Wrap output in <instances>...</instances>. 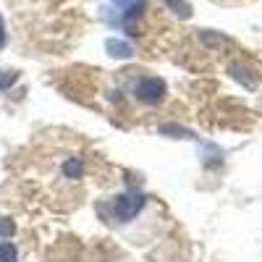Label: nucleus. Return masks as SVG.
<instances>
[{
  "instance_id": "f257e3e1",
  "label": "nucleus",
  "mask_w": 262,
  "mask_h": 262,
  "mask_svg": "<svg viewBox=\"0 0 262 262\" xmlns=\"http://www.w3.org/2000/svg\"><path fill=\"white\" fill-rule=\"evenodd\" d=\"M144 0H107L102 6V18L107 21V27L137 34V18L144 13Z\"/></svg>"
},
{
  "instance_id": "f03ea898",
  "label": "nucleus",
  "mask_w": 262,
  "mask_h": 262,
  "mask_svg": "<svg viewBox=\"0 0 262 262\" xmlns=\"http://www.w3.org/2000/svg\"><path fill=\"white\" fill-rule=\"evenodd\" d=\"M144 207H147V194H142L139 189H126L123 194H116L111 200L107 215H111L113 223H128L139 217Z\"/></svg>"
},
{
  "instance_id": "7ed1b4c3",
  "label": "nucleus",
  "mask_w": 262,
  "mask_h": 262,
  "mask_svg": "<svg viewBox=\"0 0 262 262\" xmlns=\"http://www.w3.org/2000/svg\"><path fill=\"white\" fill-rule=\"evenodd\" d=\"M131 95H134L137 102L155 107V105H160L165 100L168 86H165V81L160 76H142V79H137L134 84H131Z\"/></svg>"
},
{
  "instance_id": "20e7f679",
  "label": "nucleus",
  "mask_w": 262,
  "mask_h": 262,
  "mask_svg": "<svg viewBox=\"0 0 262 262\" xmlns=\"http://www.w3.org/2000/svg\"><path fill=\"white\" fill-rule=\"evenodd\" d=\"M105 50H107V55L116 58V60H128V58H134V48H131L126 39L111 37V39L105 42Z\"/></svg>"
},
{
  "instance_id": "39448f33",
  "label": "nucleus",
  "mask_w": 262,
  "mask_h": 262,
  "mask_svg": "<svg viewBox=\"0 0 262 262\" xmlns=\"http://www.w3.org/2000/svg\"><path fill=\"white\" fill-rule=\"evenodd\" d=\"M63 176L66 179H81L84 176V163L79 160V158H66V163H63Z\"/></svg>"
},
{
  "instance_id": "423d86ee",
  "label": "nucleus",
  "mask_w": 262,
  "mask_h": 262,
  "mask_svg": "<svg viewBox=\"0 0 262 262\" xmlns=\"http://www.w3.org/2000/svg\"><path fill=\"white\" fill-rule=\"evenodd\" d=\"M160 3H165L179 18H189L191 16V6L186 3V0H160Z\"/></svg>"
},
{
  "instance_id": "0eeeda50",
  "label": "nucleus",
  "mask_w": 262,
  "mask_h": 262,
  "mask_svg": "<svg viewBox=\"0 0 262 262\" xmlns=\"http://www.w3.org/2000/svg\"><path fill=\"white\" fill-rule=\"evenodd\" d=\"M0 262H18V249H16L13 242H8V238L0 242Z\"/></svg>"
},
{
  "instance_id": "6e6552de",
  "label": "nucleus",
  "mask_w": 262,
  "mask_h": 262,
  "mask_svg": "<svg viewBox=\"0 0 262 262\" xmlns=\"http://www.w3.org/2000/svg\"><path fill=\"white\" fill-rule=\"evenodd\" d=\"M247 74H249V71L244 69V66H231V76H233V79H238L244 86H249V90H252V86L257 84V79H252V76H247Z\"/></svg>"
},
{
  "instance_id": "1a4fd4ad",
  "label": "nucleus",
  "mask_w": 262,
  "mask_h": 262,
  "mask_svg": "<svg viewBox=\"0 0 262 262\" xmlns=\"http://www.w3.org/2000/svg\"><path fill=\"white\" fill-rule=\"evenodd\" d=\"M16 81H18V71H3V69H0V92L11 90Z\"/></svg>"
},
{
  "instance_id": "9d476101",
  "label": "nucleus",
  "mask_w": 262,
  "mask_h": 262,
  "mask_svg": "<svg viewBox=\"0 0 262 262\" xmlns=\"http://www.w3.org/2000/svg\"><path fill=\"white\" fill-rule=\"evenodd\" d=\"M13 233H16V223L11 221V217H0V236L11 238Z\"/></svg>"
},
{
  "instance_id": "9b49d317",
  "label": "nucleus",
  "mask_w": 262,
  "mask_h": 262,
  "mask_svg": "<svg viewBox=\"0 0 262 262\" xmlns=\"http://www.w3.org/2000/svg\"><path fill=\"white\" fill-rule=\"evenodd\" d=\"M8 45V27H6V18L0 16V50Z\"/></svg>"
}]
</instances>
